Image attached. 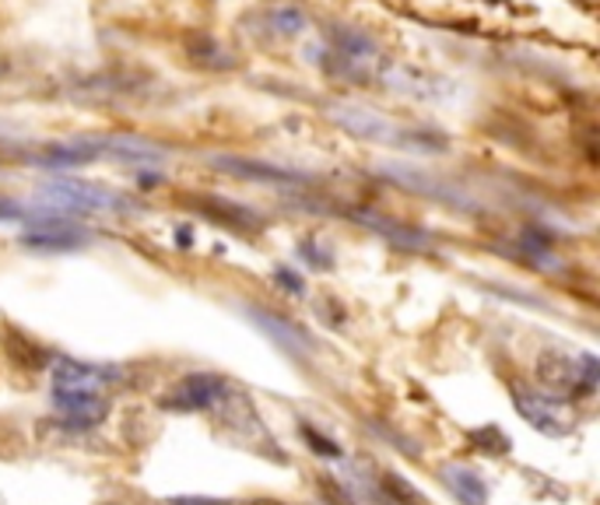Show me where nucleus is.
I'll list each match as a JSON object with an SVG mask.
<instances>
[{
  "instance_id": "f3484780",
  "label": "nucleus",
  "mask_w": 600,
  "mask_h": 505,
  "mask_svg": "<svg viewBox=\"0 0 600 505\" xmlns=\"http://www.w3.org/2000/svg\"><path fill=\"white\" fill-rule=\"evenodd\" d=\"M442 478L453 488V495L461 498L464 505H485L488 502V488L478 473H470L464 467H442Z\"/></svg>"
},
{
  "instance_id": "f257e3e1",
  "label": "nucleus",
  "mask_w": 600,
  "mask_h": 505,
  "mask_svg": "<svg viewBox=\"0 0 600 505\" xmlns=\"http://www.w3.org/2000/svg\"><path fill=\"white\" fill-rule=\"evenodd\" d=\"M330 120H334L347 137L366 140V145H411V148H421V151L439 148V145H432L429 134L401 131V126L390 123L383 113H376V109H366V106H355V102H334L330 106Z\"/></svg>"
},
{
  "instance_id": "4468645a",
  "label": "nucleus",
  "mask_w": 600,
  "mask_h": 505,
  "mask_svg": "<svg viewBox=\"0 0 600 505\" xmlns=\"http://www.w3.org/2000/svg\"><path fill=\"white\" fill-rule=\"evenodd\" d=\"M352 218L355 221H362L369 232H379V235H387L390 243H397V246H404V249H425L429 246V235H421V232H415V229H407V225H401V221H390V218H383V214H372V211H352Z\"/></svg>"
},
{
  "instance_id": "f03ea898",
  "label": "nucleus",
  "mask_w": 600,
  "mask_h": 505,
  "mask_svg": "<svg viewBox=\"0 0 600 505\" xmlns=\"http://www.w3.org/2000/svg\"><path fill=\"white\" fill-rule=\"evenodd\" d=\"M600 375V361L593 355H562V352H544L537 358V383L551 397H593Z\"/></svg>"
},
{
  "instance_id": "4be33fe9",
  "label": "nucleus",
  "mask_w": 600,
  "mask_h": 505,
  "mask_svg": "<svg viewBox=\"0 0 600 505\" xmlns=\"http://www.w3.org/2000/svg\"><path fill=\"white\" fill-rule=\"evenodd\" d=\"M303 439H306L309 446H313V453H320V456H330V460H338V456H341V449L334 446V442H330L327 435H320V432H313L309 424H303Z\"/></svg>"
},
{
  "instance_id": "423d86ee",
  "label": "nucleus",
  "mask_w": 600,
  "mask_h": 505,
  "mask_svg": "<svg viewBox=\"0 0 600 505\" xmlns=\"http://www.w3.org/2000/svg\"><path fill=\"white\" fill-rule=\"evenodd\" d=\"M225 379L215 375V372H194V375H183L176 386H172L162 407L166 410H211L221 397H225Z\"/></svg>"
},
{
  "instance_id": "393cba45",
  "label": "nucleus",
  "mask_w": 600,
  "mask_h": 505,
  "mask_svg": "<svg viewBox=\"0 0 600 505\" xmlns=\"http://www.w3.org/2000/svg\"><path fill=\"white\" fill-rule=\"evenodd\" d=\"M169 505H229V502H221V498H172Z\"/></svg>"
},
{
  "instance_id": "aec40b11",
  "label": "nucleus",
  "mask_w": 600,
  "mask_h": 505,
  "mask_svg": "<svg viewBox=\"0 0 600 505\" xmlns=\"http://www.w3.org/2000/svg\"><path fill=\"white\" fill-rule=\"evenodd\" d=\"M186 50H189V57H194L197 63H208V67H232V60L218 50V42L211 36H189Z\"/></svg>"
},
{
  "instance_id": "6ab92c4d",
  "label": "nucleus",
  "mask_w": 600,
  "mask_h": 505,
  "mask_svg": "<svg viewBox=\"0 0 600 505\" xmlns=\"http://www.w3.org/2000/svg\"><path fill=\"white\" fill-rule=\"evenodd\" d=\"M271 28L278 32V36H303V32L309 28V19L303 8L295 4H281L271 11Z\"/></svg>"
},
{
  "instance_id": "1a4fd4ad",
  "label": "nucleus",
  "mask_w": 600,
  "mask_h": 505,
  "mask_svg": "<svg viewBox=\"0 0 600 505\" xmlns=\"http://www.w3.org/2000/svg\"><path fill=\"white\" fill-rule=\"evenodd\" d=\"M95 158H102V137H71V140H50L42 145L32 162L42 165V169H82Z\"/></svg>"
},
{
  "instance_id": "5701e85b",
  "label": "nucleus",
  "mask_w": 600,
  "mask_h": 505,
  "mask_svg": "<svg viewBox=\"0 0 600 505\" xmlns=\"http://www.w3.org/2000/svg\"><path fill=\"white\" fill-rule=\"evenodd\" d=\"M274 278H278V284H281L284 292H292V295H303V292H306L303 278H298L295 271H289V267H278V271H274Z\"/></svg>"
},
{
  "instance_id": "39448f33",
  "label": "nucleus",
  "mask_w": 600,
  "mask_h": 505,
  "mask_svg": "<svg viewBox=\"0 0 600 505\" xmlns=\"http://www.w3.org/2000/svg\"><path fill=\"white\" fill-rule=\"evenodd\" d=\"M53 407L60 415L63 429H95L109 418V401L95 390H57L53 386Z\"/></svg>"
},
{
  "instance_id": "dca6fc26",
  "label": "nucleus",
  "mask_w": 600,
  "mask_h": 505,
  "mask_svg": "<svg viewBox=\"0 0 600 505\" xmlns=\"http://www.w3.org/2000/svg\"><path fill=\"white\" fill-rule=\"evenodd\" d=\"M383 82L390 88H397V91H407V95H415V99H439L446 88H436V82L429 74H418L415 67H401V63H393V67L383 74Z\"/></svg>"
},
{
  "instance_id": "b1692460",
  "label": "nucleus",
  "mask_w": 600,
  "mask_h": 505,
  "mask_svg": "<svg viewBox=\"0 0 600 505\" xmlns=\"http://www.w3.org/2000/svg\"><path fill=\"white\" fill-rule=\"evenodd\" d=\"M28 218V208L11 197H0V221H25Z\"/></svg>"
},
{
  "instance_id": "f8f14e48",
  "label": "nucleus",
  "mask_w": 600,
  "mask_h": 505,
  "mask_svg": "<svg viewBox=\"0 0 600 505\" xmlns=\"http://www.w3.org/2000/svg\"><path fill=\"white\" fill-rule=\"evenodd\" d=\"M102 158H117L126 165H158L166 151L145 137H102Z\"/></svg>"
},
{
  "instance_id": "a211bd4d",
  "label": "nucleus",
  "mask_w": 600,
  "mask_h": 505,
  "mask_svg": "<svg viewBox=\"0 0 600 505\" xmlns=\"http://www.w3.org/2000/svg\"><path fill=\"white\" fill-rule=\"evenodd\" d=\"M4 347H8V355L19 361L22 369H46V352L39 344H32L28 337H22L19 330H8Z\"/></svg>"
},
{
  "instance_id": "ddd939ff",
  "label": "nucleus",
  "mask_w": 600,
  "mask_h": 505,
  "mask_svg": "<svg viewBox=\"0 0 600 505\" xmlns=\"http://www.w3.org/2000/svg\"><path fill=\"white\" fill-rule=\"evenodd\" d=\"M194 208L200 214H208L211 221H218V225H225V229H260V218L253 214L249 208H243V204H232L225 197H197L194 200Z\"/></svg>"
},
{
  "instance_id": "20e7f679",
  "label": "nucleus",
  "mask_w": 600,
  "mask_h": 505,
  "mask_svg": "<svg viewBox=\"0 0 600 505\" xmlns=\"http://www.w3.org/2000/svg\"><path fill=\"white\" fill-rule=\"evenodd\" d=\"M513 404L524 415V421H530V429L544 432V435H568L573 432V418L565 415V407L559 404V397H551L544 390H530L524 383L513 386Z\"/></svg>"
},
{
  "instance_id": "7ed1b4c3",
  "label": "nucleus",
  "mask_w": 600,
  "mask_h": 505,
  "mask_svg": "<svg viewBox=\"0 0 600 505\" xmlns=\"http://www.w3.org/2000/svg\"><path fill=\"white\" fill-rule=\"evenodd\" d=\"M39 204L46 211H68V214H95V211H131L120 194L106 189L99 183H88V180H74V176H63V180H50L39 186Z\"/></svg>"
},
{
  "instance_id": "0eeeda50",
  "label": "nucleus",
  "mask_w": 600,
  "mask_h": 505,
  "mask_svg": "<svg viewBox=\"0 0 600 505\" xmlns=\"http://www.w3.org/2000/svg\"><path fill=\"white\" fill-rule=\"evenodd\" d=\"M85 243L88 235L77 225H68L63 218H57V211H50L42 221H32L22 232V246L36 253H71V249H82Z\"/></svg>"
},
{
  "instance_id": "412c9836",
  "label": "nucleus",
  "mask_w": 600,
  "mask_h": 505,
  "mask_svg": "<svg viewBox=\"0 0 600 505\" xmlns=\"http://www.w3.org/2000/svg\"><path fill=\"white\" fill-rule=\"evenodd\" d=\"M467 442L478 453H492V456H502V453H510V439H505L499 429H478V432H470Z\"/></svg>"
},
{
  "instance_id": "2eb2a0df",
  "label": "nucleus",
  "mask_w": 600,
  "mask_h": 505,
  "mask_svg": "<svg viewBox=\"0 0 600 505\" xmlns=\"http://www.w3.org/2000/svg\"><path fill=\"white\" fill-rule=\"evenodd\" d=\"M330 42H334V50L344 63L376 60V42L366 36V32H358L352 25H330Z\"/></svg>"
},
{
  "instance_id": "6e6552de",
  "label": "nucleus",
  "mask_w": 600,
  "mask_h": 505,
  "mask_svg": "<svg viewBox=\"0 0 600 505\" xmlns=\"http://www.w3.org/2000/svg\"><path fill=\"white\" fill-rule=\"evenodd\" d=\"M123 379L120 366H102V361H77V358H60L53 366V386L57 390H95L102 393L109 383Z\"/></svg>"
},
{
  "instance_id": "9b49d317",
  "label": "nucleus",
  "mask_w": 600,
  "mask_h": 505,
  "mask_svg": "<svg viewBox=\"0 0 600 505\" xmlns=\"http://www.w3.org/2000/svg\"><path fill=\"white\" fill-rule=\"evenodd\" d=\"M246 316L253 323H257L267 337H271L274 344H281L284 352H295V355H306L313 347V337L306 334L303 327H295L292 320H281V316L274 312H264V309H246Z\"/></svg>"
},
{
  "instance_id": "9d476101",
  "label": "nucleus",
  "mask_w": 600,
  "mask_h": 505,
  "mask_svg": "<svg viewBox=\"0 0 600 505\" xmlns=\"http://www.w3.org/2000/svg\"><path fill=\"white\" fill-rule=\"evenodd\" d=\"M211 165L229 172V176L253 180V183H274V186H306L309 183V176H303V172H295V169L253 162V158H235V155H211Z\"/></svg>"
}]
</instances>
